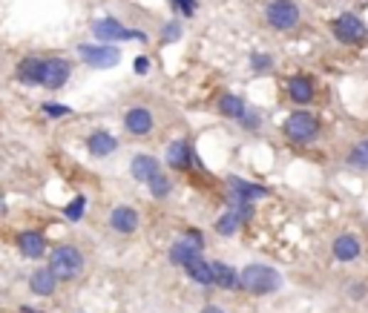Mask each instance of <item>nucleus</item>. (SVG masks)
I'll return each mask as SVG.
<instances>
[{"label":"nucleus","instance_id":"nucleus-1","mask_svg":"<svg viewBox=\"0 0 368 313\" xmlns=\"http://www.w3.org/2000/svg\"><path fill=\"white\" fill-rule=\"evenodd\" d=\"M239 285L248 290V293H256V296H265V293H273L279 290L282 285V276L268 267V265H248L239 276Z\"/></svg>","mask_w":368,"mask_h":313},{"label":"nucleus","instance_id":"nucleus-2","mask_svg":"<svg viewBox=\"0 0 368 313\" xmlns=\"http://www.w3.org/2000/svg\"><path fill=\"white\" fill-rule=\"evenodd\" d=\"M84 267V256L78 248L72 245H63V248H55L52 250V259H49V270L58 276V279H75Z\"/></svg>","mask_w":368,"mask_h":313},{"label":"nucleus","instance_id":"nucleus-3","mask_svg":"<svg viewBox=\"0 0 368 313\" xmlns=\"http://www.w3.org/2000/svg\"><path fill=\"white\" fill-rule=\"evenodd\" d=\"M317 129H320V124H317V118L311 112H293L285 121V132L293 141H311L317 135Z\"/></svg>","mask_w":368,"mask_h":313},{"label":"nucleus","instance_id":"nucleus-4","mask_svg":"<svg viewBox=\"0 0 368 313\" xmlns=\"http://www.w3.org/2000/svg\"><path fill=\"white\" fill-rule=\"evenodd\" d=\"M69 75H72V66H69L66 60L49 58V60H43V66H41V84H43L46 90H61V87L69 81Z\"/></svg>","mask_w":368,"mask_h":313},{"label":"nucleus","instance_id":"nucleus-5","mask_svg":"<svg viewBox=\"0 0 368 313\" xmlns=\"http://www.w3.org/2000/svg\"><path fill=\"white\" fill-rule=\"evenodd\" d=\"M268 23L276 29H293L300 23V9L290 0H273L268 6Z\"/></svg>","mask_w":368,"mask_h":313},{"label":"nucleus","instance_id":"nucleus-6","mask_svg":"<svg viewBox=\"0 0 368 313\" xmlns=\"http://www.w3.org/2000/svg\"><path fill=\"white\" fill-rule=\"evenodd\" d=\"M78 52H81L84 63H90L93 69H110V66H115L118 58H121L115 46H81Z\"/></svg>","mask_w":368,"mask_h":313},{"label":"nucleus","instance_id":"nucleus-7","mask_svg":"<svg viewBox=\"0 0 368 313\" xmlns=\"http://www.w3.org/2000/svg\"><path fill=\"white\" fill-rule=\"evenodd\" d=\"M334 35L342 43H357V41L365 38V23L357 15H342V18L334 21Z\"/></svg>","mask_w":368,"mask_h":313},{"label":"nucleus","instance_id":"nucleus-8","mask_svg":"<svg viewBox=\"0 0 368 313\" xmlns=\"http://www.w3.org/2000/svg\"><path fill=\"white\" fill-rule=\"evenodd\" d=\"M93 32H95L101 41H130V38L144 41V35H141V32H135V29H124V26H121L118 21H112V18L98 21V23L93 26Z\"/></svg>","mask_w":368,"mask_h":313},{"label":"nucleus","instance_id":"nucleus-9","mask_svg":"<svg viewBox=\"0 0 368 313\" xmlns=\"http://www.w3.org/2000/svg\"><path fill=\"white\" fill-rule=\"evenodd\" d=\"M199 250H201V245H199V242H193V239H182V242H176V245H173V250H170V262H173V265L187 267L190 262L201 259V256H199Z\"/></svg>","mask_w":368,"mask_h":313},{"label":"nucleus","instance_id":"nucleus-10","mask_svg":"<svg viewBox=\"0 0 368 313\" xmlns=\"http://www.w3.org/2000/svg\"><path fill=\"white\" fill-rule=\"evenodd\" d=\"M130 170H132V179H135V181H147V184H150V181L162 173V170H159V161L150 159V155H135L132 164H130Z\"/></svg>","mask_w":368,"mask_h":313},{"label":"nucleus","instance_id":"nucleus-11","mask_svg":"<svg viewBox=\"0 0 368 313\" xmlns=\"http://www.w3.org/2000/svg\"><path fill=\"white\" fill-rule=\"evenodd\" d=\"M124 124H127V129H130L132 135H147V132L153 129V115H150V110L135 107V110H130V112H127Z\"/></svg>","mask_w":368,"mask_h":313},{"label":"nucleus","instance_id":"nucleus-12","mask_svg":"<svg viewBox=\"0 0 368 313\" xmlns=\"http://www.w3.org/2000/svg\"><path fill=\"white\" fill-rule=\"evenodd\" d=\"M29 285H32V293H38V296H52V293H55V285H58V276H55L49 267H41V270L32 273Z\"/></svg>","mask_w":368,"mask_h":313},{"label":"nucleus","instance_id":"nucleus-13","mask_svg":"<svg viewBox=\"0 0 368 313\" xmlns=\"http://www.w3.org/2000/svg\"><path fill=\"white\" fill-rule=\"evenodd\" d=\"M110 224L118 230V233H132L138 227V213L132 207H115L112 216H110Z\"/></svg>","mask_w":368,"mask_h":313},{"label":"nucleus","instance_id":"nucleus-14","mask_svg":"<svg viewBox=\"0 0 368 313\" xmlns=\"http://www.w3.org/2000/svg\"><path fill=\"white\" fill-rule=\"evenodd\" d=\"M18 248H21V253L23 256H29V259H38V256H43V248H46V242H43V236L41 233H21L18 236Z\"/></svg>","mask_w":368,"mask_h":313},{"label":"nucleus","instance_id":"nucleus-15","mask_svg":"<svg viewBox=\"0 0 368 313\" xmlns=\"http://www.w3.org/2000/svg\"><path fill=\"white\" fill-rule=\"evenodd\" d=\"M167 161L173 170H187L193 164V155H190V144L187 141H176L170 149H167Z\"/></svg>","mask_w":368,"mask_h":313},{"label":"nucleus","instance_id":"nucleus-16","mask_svg":"<svg viewBox=\"0 0 368 313\" xmlns=\"http://www.w3.org/2000/svg\"><path fill=\"white\" fill-rule=\"evenodd\" d=\"M288 92L290 98L297 101V104H308L314 98V87H311V78L305 75H297V78H290V84H288Z\"/></svg>","mask_w":368,"mask_h":313},{"label":"nucleus","instance_id":"nucleus-17","mask_svg":"<svg viewBox=\"0 0 368 313\" xmlns=\"http://www.w3.org/2000/svg\"><path fill=\"white\" fill-rule=\"evenodd\" d=\"M87 147H90L93 155H110V152H115L118 138L110 135V132H93V135L87 138Z\"/></svg>","mask_w":368,"mask_h":313},{"label":"nucleus","instance_id":"nucleus-18","mask_svg":"<svg viewBox=\"0 0 368 313\" xmlns=\"http://www.w3.org/2000/svg\"><path fill=\"white\" fill-rule=\"evenodd\" d=\"M210 265H213V285L225 287V290L239 287V276L233 273V267H228L225 262H210Z\"/></svg>","mask_w":368,"mask_h":313},{"label":"nucleus","instance_id":"nucleus-19","mask_svg":"<svg viewBox=\"0 0 368 313\" xmlns=\"http://www.w3.org/2000/svg\"><path fill=\"white\" fill-rule=\"evenodd\" d=\"M231 187L236 190L233 193V198L236 201H253V198H262V196H268V190L265 187H259V184H248V181H242V179H231Z\"/></svg>","mask_w":368,"mask_h":313},{"label":"nucleus","instance_id":"nucleus-20","mask_svg":"<svg viewBox=\"0 0 368 313\" xmlns=\"http://www.w3.org/2000/svg\"><path fill=\"white\" fill-rule=\"evenodd\" d=\"M357 256H359V242L354 236H340L334 242V259L337 262H351Z\"/></svg>","mask_w":368,"mask_h":313},{"label":"nucleus","instance_id":"nucleus-21","mask_svg":"<svg viewBox=\"0 0 368 313\" xmlns=\"http://www.w3.org/2000/svg\"><path fill=\"white\" fill-rule=\"evenodd\" d=\"M41 66H43L41 58H26L18 63V78L26 84H41Z\"/></svg>","mask_w":368,"mask_h":313},{"label":"nucleus","instance_id":"nucleus-22","mask_svg":"<svg viewBox=\"0 0 368 313\" xmlns=\"http://www.w3.org/2000/svg\"><path fill=\"white\" fill-rule=\"evenodd\" d=\"M187 273L199 282V285H213V265H207L204 259H196L187 265Z\"/></svg>","mask_w":368,"mask_h":313},{"label":"nucleus","instance_id":"nucleus-23","mask_svg":"<svg viewBox=\"0 0 368 313\" xmlns=\"http://www.w3.org/2000/svg\"><path fill=\"white\" fill-rule=\"evenodd\" d=\"M239 221H242V216H239V210H228L222 218L216 221V230L222 233V236H233V233L239 230Z\"/></svg>","mask_w":368,"mask_h":313},{"label":"nucleus","instance_id":"nucleus-24","mask_svg":"<svg viewBox=\"0 0 368 313\" xmlns=\"http://www.w3.org/2000/svg\"><path fill=\"white\" fill-rule=\"evenodd\" d=\"M219 110L231 118H245V101L236 98V95H225L222 101H219Z\"/></svg>","mask_w":368,"mask_h":313},{"label":"nucleus","instance_id":"nucleus-25","mask_svg":"<svg viewBox=\"0 0 368 313\" xmlns=\"http://www.w3.org/2000/svg\"><path fill=\"white\" fill-rule=\"evenodd\" d=\"M348 164H354V167H368V141H362V144H357V147L351 149Z\"/></svg>","mask_w":368,"mask_h":313},{"label":"nucleus","instance_id":"nucleus-26","mask_svg":"<svg viewBox=\"0 0 368 313\" xmlns=\"http://www.w3.org/2000/svg\"><path fill=\"white\" fill-rule=\"evenodd\" d=\"M84 207H87V201H84V196H78L72 204H66V210H63V213H66V218H69V221H78V218L84 216Z\"/></svg>","mask_w":368,"mask_h":313},{"label":"nucleus","instance_id":"nucleus-27","mask_svg":"<svg viewBox=\"0 0 368 313\" xmlns=\"http://www.w3.org/2000/svg\"><path fill=\"white\" fill-rule=\"evenodd\" d=\"M150 190H153V196H159V198H164L167 193H170V179H164L162 173L150 181Z\"/></svg>","mask_w":368,"mask_h":313},{"label":"nucleus","instance_id":"nucleus-28","mask_svg":"<svg viewBox=\"0 0 368 313\" xmlns=\"http://www.w3.org/2000/svg\"><path fill=\"white\" fill-rule=\"evenodd\" d=\"M43 112H46V115H69L72 110H69V107H55V104H46V107H43Z\"/></svg>","mask_w":368,"mask_h":313},{"label":"nucleus","instance_id":"nucleus-29","mask_svg":"<svg viewBox=\"0 0 368 313\" xmlns=\"http://www.w3.org/2000/svg\"><path fill=\"white\" fill-rule=\"evenodd\" d=\"M176 6H179L184 15H193V9H196V0H176Z\"/></svg>","mask_w":368,"mask_h":313},{"label":"nucleus","instance_id":"nucleus-30","mask_svg":"<svg viewBox=\"0 0 368 313\" xmlns=\"http://www.w3.org/2000/svg\"><path fill=\"white\" fill-rule=\"evenodd\" d=\"M253 66H256V69H268V66H270V58H262V55H256V58H253Z\"/></svg>","mask_w":368,"mask_h":313},{"label":"nucleus","instance_id":"nucleus-31","mask_svg":"<svg viewBox=\"0 0 368 313\" xmlns=\"http://www.w3.org/2000/svg\"><path fill=\"white\" fill-rule=\"evenodd\" d=\"M147 66H150V63H147L144 58H138V60H135V72H147Z\"/></svg>","mask_w":368,"mask_h":313},{"label":"nucleus","instance_id":"nucleus-32","mask_svg":"<svg viewBox=\"0 0 368 313\" xmlns=\"http://www.w3.org/2000/svg\"><path fill=\"white\" fill-rule=\"evenodd\" d=\"M204 313H225V310H219V307H213V304H210V307H204Z\"/></svg>","mask_w":368,"mask_h":313},{"label":"nucleus","instance_id":"nucleus-33","mask_svg":"<svg viewBox=\"0 0 368 313\" xmlns=\"http://www.w3.org/2000/svg\"><path fill=\"white\" fill-rule=\"evenodd\" d=\"M6 213V204H4V196H0V216H4Z\"/></svg>","mask_w":368,"mask_h":313}]
</instances>
